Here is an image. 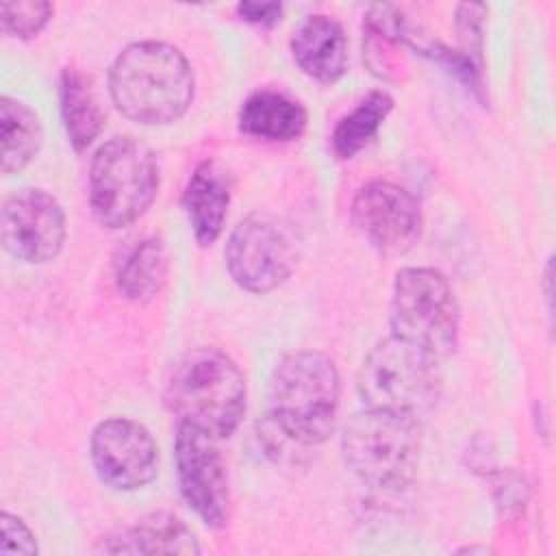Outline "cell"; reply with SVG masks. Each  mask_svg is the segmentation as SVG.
Listing matches in <instances>:
<instances>
[{
  "instance_id": "6da1fadb",
  "label": "cell",
  "mask_w": 556,
  "mask_h": 556,
  "mask_svg": "<svg viewBox=\"0 0 556 556\" xmlns=\"http://www.w3.org/2000/svg\"><path fill=\"white\" fill-rule=\"evenodd\" d=\"M109 93L126 119L165 126L187 113L193 100V70L172 43L135 41L111 63Z\"/></svg>"
},
{
  "instance_id": "7a4b0ae2",
  "label": "cell",
  "mask_w": 556,
  "mask_h": 556,
  "mask_svg": "<svg viewBox=\"0 0 556 556\" xmlns=\"http://www.w3.org/2000/svg\"><path fill=\"white\" fill-rule=\"evenodd\" d=\"M163 397L178 424L193 426L219 441L239 428L245 415L248 384L226 352L195 348L174 365Z\"/></svg>"
},
{
  "instance_id": "3957f363",
  "label": "cell",
  "mask_w": 556,
  "mask_h": 556,
  "mask_svg": "<svg viewBox=\"0 0 556 556\" xmlns=\"http://www.w3.org/2000/svg\"><path fill=\"white\" fill-rule=\"evenodd\" d=\"M339 371L313 350L280 358L269 378V415L274 426L300 445L324 443L337 421Z\"/></svg>"
},
{
  "instance_id": "277c9868",
  "label": "cell",
  "mask_w": 556,
  "mask_h": 556,
  "mask_svg": "<svg viewBox=\"0 0 556 556\" xmlns=\"http://www.w3.org/2000/svg\"><path fill=\"white\" fill-rule=\"evenodd\" d=\"M421 426L413 415L365 406L341 434L343 460L369 486L404 489L419 467Z\"/></svg>"
},
{
  "instance_id": "5b68a950",
  "label": "cell",
  "mask_w": 556,
  "mask_h": 556,
  "mask_svg": "<svg viewBox=\"0 0 556 556\" xmlns=\"http://www.w3.org/2000/svg\"><path fill=\"white\" fill-rule=\"evenodd\" d=\"M156 154L139 139L117 135L89 163V206L96 222L117 230L137 222L159 193Z\"/></svg>"
},
{
  "instance_id": "8992f818",
  "label": "cell",
  "mask_w": 556,
  "mask_h": 556,
  "mask_svg": "<svg viewBox=\"0 0 556 556\" xmlns=\"http://www.w3.org/2000/svg\"><path fill=\"white\" fill-rule=\"evenodd\" d=\"M434 356L397 339L387 337L363 358L356 389L365 406L406 413L424 421L441 393V369Z\"/></svg>"
},
{
  "instance_id": "52a82bcc",
  "label": "cell",
  "mask_w": 556,
  "mask_h": 556,
  "mask_svg": "<svg viewBox=\"0 0 556 556\" xmlns=\"http://www.w3.org/2000/svg\"><path fill=\"white\" fill-rule=\"evenodd\" d=\"M391 334L437 361L454 354L460 308L450 280L434 267H404L395 274L389 308Z\"/></svg>"
},
{
  "instance_id": "ba28073f",
  "label": "cell",
  "mask_w": 556,
  "mask_h": 556,
  "mask_svg": "<svg viewBox=\"0 0 556 556\" xmlns=\"http://www.w3.org/2000/svg\"><path fill=\"white\" fill-rule=\"evenodd\" d=\"M178 489L189 508L211 528H224L230 515L226 463L217 439L187 424H178L174 439Z\"/></svg>"
},
{
  "instance_id": "9c48e42d",
  "label": "cell",
  "mask_w": 556,
  "mask_h": 556,
  "mask_svg": "<svg viewBox=\"0 0 556 556\" xmlns=\"http://www.w3.org/2000/svg\"><path fill=\"white\" fill-rule=\"evenodd\" d=\"M224 258L230 278L250 293L274 291L295 267L289 237L265 215H250L232 228Z\"/></svg>"
},
{
  "instance_id": "30bf717a",
  "label": "cell",
  "mask_w": 556,
  "mask_h": 556,
  "mask_svg": "<svg viewBox=\"0 0 556 556\" xmlns=\"http://www.w3.org/2000/svg\"><path fill=\"white\" fill-rule=\"evenodd\" d=\"M67 235L61 202L39 187L9 193L0 208V237L4 250L24 263L52 261Z\"/></svg>"
},
{
  "instance_id": "8fae6325",
  "label": "cell",
  "mask_w": 556,
  "mask_h": 556,
  "mask_svg": "<svg viewBox=\"0 0 556 556\" xmlns=\"http://www.w3.org/2000/svg\"><path fill=\"white\" fill-rule=\"evenodd\" d=\"M89 456L98 478L117 491L143 489L156 476L154 437L128 417L100 421L89 439Z\"/></svg>"
},
{
  "instance_id": "7c38bea8",
  "label": "cell",
  "mask_w": 556,
  "mask_h": 556,
  "mask_svg": "<svg viewBox=\"0 0 556 556\" xmlns=\"http://www.w3.org/2000/svg\"><path fill=\"white\" fill-rule=\"evenodd\" d=\"M352 224L382 254L406 252L421 235L417 198L389 180H371L352 198Z\"/></svg>"
},
{
  "instance_id": "4fadbf2b",
  "label": "cell",
  "mask_w": 556,
  "mask_h": 556,
  "mask_svg": "<svg viewBox=\"0 0 556 556\" xmlns=\"http://www.w3.org/2000/svg\"><path fill=\"white\" fill-rule=\"evenodd\" d=\"M298 67L317 83H334L348 67V39L343 26L324 13L308 15L291 37Z\"/></svg>"
},
{
  "instance_id": "5bb4252c",
  "label": "cell",
  "mask_w": 556,
  "mask_h": 556,
  "mask_svg": "<svg viewBox=\"0 0 556 556\" xmlns=\"http://www.w3.org/2000/svg\"><path fill=\"white\" fill-rule=\"evenodd\" d=\"M230 204V176L217 161H202L182 191V211L200 245H211L222 235Z\"/></svg>"
},
{
  "instance_id": "9a60e30c",
  "label": "cell",
  "mask_w": 556,
  "mask_h": 556,
  "mask_svg": "<svg viewBox=\"0 0 556 556\" xmlns=\"http://www.w3.org/2000/svg\"><path fill=\"white\" fill-rule=\"evenodd\" d=\"M98 552L106 554H198L191 528L176 515L152 513L100 539Z\"/></svg>"
},
{
  "instance_id": "2e32d148",
  "label": "cell",
  "mask_w": 556,
  "mask_h": 556,
  "mask_svg": "<svg viewBox=\"0 0 556 556\" xmlns=\"http://www.w3.org/2000/svg\"><path fill=\"white\" fill-rule=\"evenodd\" d=\"M167 250L154 235L124 241L113 258L117 291L132 302L152 300L167 280Z\"/></svg>"
},
{
  "instance_id": "e0dca14e",
  "label": "cell",
  "mask_w": 556,
  "mask_h": 556,
  "mask_svg": "<svg viewBox=\"0 0 556 556\" xmlns=\"http://www.w3.org/2000/svg\"><path fill=\"white\" fill-rule=\"evenodd\" d=\"M408 46L415 48L402 11L393 4H371L363 22V54L369 70L382 80H397Z\"/></svg>"
},
{
  "instance_id": "ac0fdd59",
  "label": "cell",
  "mask_w": 556,
  "mask_h": 556,
  "mask_svg": "<svg viewBox=\"0 0 556 556\" xmlns=\"http://www.w3.org/2000/svg\"><path fill=\"white\" fill-rule=\"evenodd\" d=\"M237 122L239 130L252 139L293 141L306 130L308 113L287 93L258 89L245 98Z\"/></svg>"
},
{
  "instance_id": "d6986e66",
  "label": "cell",
  "mask_w": 556,
  "mask_h": 556,
  "mask_svg": "<svg viewBox=\"0 0 556 556\" xmlns=\"http://www.w3.org/2000/svg\"><path fill=\"white\" fill-rule=\"evenodd\" d=\"M59 102L70 146L74 152L87 150L102 130L104 113L89 80L76 67H65L61 72Z\"/></svg>"
},
{
  "instance_id": "ffe728a7",
  "label": "cell",
  "mask_w": 556,
  "mask_h": 556,
  "mask_svg": "<svg viewBox=\"0 0 556 556\" xmlns=\"http://www.w3.org/2000/svg\"><path fill=\"white\" fill-rule=\"evenodd\" d=\"M0 143L2 172L7 176L22 172L39 152L43 143V128L39 115L15 98H0Z\"/></svg>"
},
{
  "instance_id": "44dd1931",
  "label": "cell",
  "mask_w": 556,
  "mask_h": 556,
  "mask_svg": "<svg viewBox=\"0 0 556 556\" xmlns=\"http://www.w3.org/2000/svg\"><path fill=\"white\" fill-rule=\"evenodd\" d=\"M393 109V98L384 89H374L348 115L339 119L332 130V148L337 156L352 159L358 154L380 130L382 122Z\"/></svg>"
},
{
  "instance_id": "7402d4cb",
  "label": "cell",
  "mask_w": 556,
  "mask_h": 556,
  "mask_svg": "<svg viewBox=\"0 0 556 556\" xmlns=\"http://www.w3.org/2000/svg\"><path fill=\"white\" fill-rule=\"evenodd\" d=\"M52 17V4L43 0H24V2H2L0 20L4 35L13 39H33L37 37Z\"/></svg>"
},
{
  "instance_id": "603a6c76",
  "label": "cell",
  "mask_w": 556,
  "mask_h": 556,
  "mask_svg": "<svg viewBox=\"0 0 556 556\" xmlns=\"http://www.w3.org/2000/svg\"><path fill=\"white\" fill-rule=\"evenodd\" d=\"M486 17L484 4H460L456 9V26L463 39V52L482 63V24Z\"/></svg>"
},
{
  "instance_id": "cb8c5ba5",
  "label": "cell",
  "mask_w": 556,
  "mask_h": 556,
  "mask_svg": "<svg viewBox=\"0 0 556 556\" xmlns=\"http://www.w3.org/2000/svg\"><path fill=\"white\" fill-rule=\"evenodd\" d=\"M0 528H2V541H0V554L2 556H11V554L33 556V554L39 552L35 534L30 532V528L20 517L4 510L0 515Z\"/></svg>"
},
{
  "instance_id": "d4e9b609",
  "label": "cell",
  "mask_w": 556,
  "mask_h": 556,
  "mask_svg": "<svg viewBox=\"0 0 556 556\" xmlns=\"http://www.w3.org/2000/svg\"><path fill=\"white\" fill-rule=\"evenodd\" d=\"M237 15L248 24L269 28L280 20L282 4L280 2H239Z\"/></svg>"
}]
</instances>
